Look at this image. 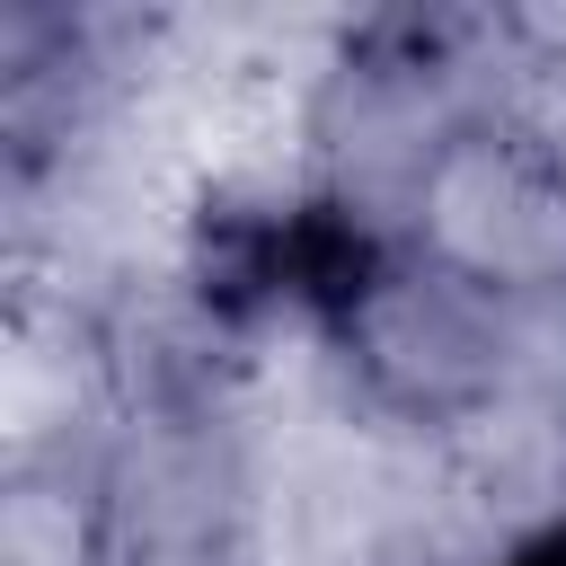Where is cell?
Here are the masks:
<instances>
[{"mask_svg":"<svg viewBox=\"0 0 566 566\" xmlns=\"http://www.w3.org/2000/svg\"><path fill=\"white\" fill-rule=\"evenodd\" d=\"M539 566H566V548H557V557H539Z\"/></svg>","mask_w":566,"mask_h":566,"instance_id":"obj_1","label":"cell"}]
</instances>
